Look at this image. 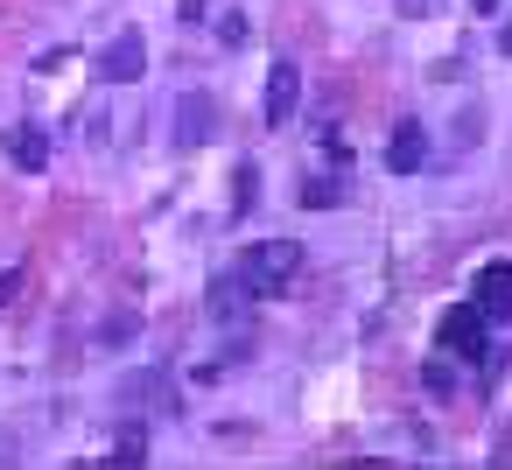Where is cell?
Returning a JSON list of instances; mask_svg holds the SVG:
<instances>
[{
	"mask_svg": "<svg viewBox=\"0 0 512 470\" xmlns=\"http://www.w3.org/2000/svg\"><path fill=\"white\" fill-rule=\"evenodd\" d=\"M141 71H148V43H141L134 29L99 50V78H106V85H141Z\"/></svg>",
	"mask_w": 512,
	"mask_h": 470,
	"instance_id": "3957f363",
	"label": "cell"
},
{
	"mask_svg": "<svg viewBox=\"0 0 512 470\" xmlns=\"http://www.w3.org/2000/svg\"><path fill=\"white\" fill-rule=\"evenodd\" d=\"M211 127H218V106H211L204 92L176 106V134H183V141H211Z\"/></svg>",
	"mask_w": 512,
	"mask_h": 470,
	"instance_id": "ba28073f",
	"label": "cell"
},
{
	"mask_svg": "<svg viewBox=\"0 0 512 470\" xmlns=\"http://www.w3.org/2000/svg\"><path fill=\"white\" fill-rule=\"evenodd\" d=\"M15 295H22V267H15V274H0V302H15Z\"/></svg>",
	"mask_w": 512,
	"mask_h": 470,
	"instance_id": "5bb4252c",
	"label": "cell"
},
{
	"mask_svg": "<svg viewBox=\"0 0 512 470\" xmlns=\"http://www.w3.org/2000/svg\"><path fill=\"white\" fill-rule=\"evenodd\" d=\"M449 386H456V379H449V358H435V365H428V393H449Z\"/></svg>",
	"mask_w": 512,
	"mask_h": 470,
	"instance_id": "8fae6325",
	"label": "cell"
},
{
	"mask_svg": "<svg viewBox=\"0 0 512 470\" xmlns=\"http://www.w3.org/2000/svg\"><path fill=\"white\" fill-rule=\"evenodd\" d=\"M8 162H15V169H29V176H43V169H50V134H43L36 120L8 127Z\"/></svg>",
	"mask_w": 512,
	"mask_h": 470,
	"instance_id": "5b68a950",
	"label": "cell"
},
{
	"mask_svg": "<svg viewBox=\"0 0 512 470\" xmlns=\"http://www.w3.org/2000/svg\"><path fill=\"white\" fill-rule=\"evenodd\" d=\"M302 204L309 211H330V204H344V183L337 176H302Z\"/></svg>",
	"mask_w": 512,
	"mask_h": 470,
	"instance_id": "9c48e42d",
	"label": "cell"
},
{
	"mask_svg": "<svg viewBox=\"0 0 512 470\" xmlns=\"http://www.w3.org/2000/svg\"><path fill=\"white\" fill-rule=\"evenodd\" d=\"M470 309L477 316H512V260H491V267H477L470 274Z\"/></svg>",
	"mask_w": 512,
	"mask_h": 470,
	"instance_id": "7a4b0ae2",
	"label": "cell"
},
{
	"mask_svg": "<svg viewBox=\"0 0 512 470\" xmlns=\"http://www.w3.org/2000/svg\"><path fill=\"white\" fill-rule=\"evenodd\" d=\"M400 8H407V15H435V8H442V0H400Z\"/></svg>",
	"mask_w": 512,
	"mask_h": 470,
	"instance_id": "9a60e30c",
	"label": "cell"
},
{
	"mask_svg": "<svg viewBox=\"0 0 512 470\" xmlns=\"http://www.w3.org/2000/svg\"><path fill=\"white\" fill-rule=\"evenodd\" d=\"M218 43L239 50V43H246V15H225V22H218Z\"/></svg>",
	"mask_w": 512,
	"mask_h": 470,
	"instance_id": "30bf717a",
	"label": "cell"
},
{
	"mask_svg": "<svg viewBox=\"0 0 512 470\" xmlns=\"http://www.w3.org/2000/svg\"><path fill=\"white\" fill-rule=\"evenodd\" d=\"M295 267H302V246H295V239H260V246H246V260H239V288H246V302L281 295Z\"/></svg>",
	"mask_w": 512,
	"mask_h": 470,
	"instance_id": "6da1fadb",
	"label": "cell"
},
{
	"mask_svg": "<svg viewBox=\"0 0 512 470\" xmlns=\"http://www.w3.org/2000/svg\"><path fill=\"white\" fill-rule=\"evenodd\" d=\"M498 50H505V57H512V15H505V29H498Z\"/></svg>",
	"mask_w": 512,
	"mask_h": 470,
	"instance_id": "2e32d148",
	"label": "cell"
},
{
	"mask_svg": "<svg viewBox=\"0 0 512 470\" xmlns=\"http://www.w3.org/2000/svg\"><path fill=\"white\" fill-rule=\"evenodd\" d=\"M295 99H302V71L288 57H274V71H267V127H288L295 120Z\"/></svg>",
	"mask_w": 512,
	"mask_h": 470,
	"instance_id": "277c9868",
	"label": "cell"
},
{
	"mask_svg": "<svg viewBox=\"0 0 512 470\" xmlns=\"http://www.w3.org/2000/svg\"><path fill=\"white\" fill-rule=\"evenodd\" d=\"M442 351H463V358H484V316H477L470 302L442 316Z\"/></svg>",
	"mask_w": 512,
	"mask_h": 470,
	"instance_id": "8992f818",
	"label": "cell"
},
{
	"mask_svg": "<svg viewBox=\"0 0 512 470\" xmlns=\"http://www.w3.org/2000/svg\"><path fill=\"white\" fill-rule=\"evenodd\" d=\"M113 449H120V456H141V449H148V435H141V428H120V442H113Z\"/></svg>",
	"mask_w": 512,
	"mask_h": 470,
	"instance_id": "7c38bea8",
	"label": "cell"
},
{
	"mask_svg": "<svg viewBox=\"0 0 512 470\" xmlns=\"http://www.w3.org/2000/svg\"><path fill=\"white\" fill-rule=\"evenodd\" d=\"M421 162H428V134H421V120H400L393 127V148H386V169L393 176H414Z\"/></svg>",
	"mask_w": 512,
	"mask_h": 470,
	"instance_id": "52a82bcc",
	"label": "cell"
},
{
	"mask_svg": "<svg viewBox=\"0 0 512 470\" xmlns=\"http://www.w3.org/2000/svg\"><path fill=\"white\" fill-rule=\"evenodd\" d=\"M176 15H183V22H204V15H211V0H183Z\"/></svg>",
	"mask_w": 512,
	"mask_h": 470,
	"instance_id": "4fadbf2b",
	"label": "cell"
}]
</instances>
